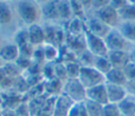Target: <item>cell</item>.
<instances>
[{
    "instance_id": "6da1fadb",
    "label": "cell",
    "mask_w": 135,
    "mask_h": 116,
    "mask_svg": "<svg viewBox=\"0 0 135 116\" xmlns=\"http://www.w3.org/2000/svg\"><path fill=\"white\" fill-rule=\"evenodd\" d=\"M15 3V13L25 27L41 22V5L35 0H17Z\"/></svg>"
},
{
    "instance_id": "7a4b0ae2",
    "label": "cell",
    "mask_w": 135,
    "mask_h": 116,
    "mask_svg": "<svg viewBox=\"0 0 135 116\" xmlns=\"http://www.w3.org/2000/svg\"><path fill=\"white\" fill-rule=\"evenodd\" d=\"M62 94L69 97L74 103L83 102L86 99V89L78 78H69L62 84Z\"/></svg>"
},
{
    "instance_id": "3957f363",
    "label": "cell",
    "mask_w": 135,
    "mask_h": 116,
    "mask_svg": "<svg viewBox=\"0 0 135 116\" xmlns=\"http://www.w3.org/2000/svg\"><path fill=\"white\" fill-rule=\"evenodd\" d=\"M78 79L86 90L98 84L105 83V76L93 66H81Z\"/></svg>"
},
{
    "instance_id": "277c9868",
    "label": "cell",
    "mask_w": 135,
    "mask_h": 116,
    "mask_svg": "<svg viewBox=\"0 0 135 116\" xmlns=\"http://www.w3.org/2000/svg\"><path fill=\"white\" fill-rule=\"evenodd\" d=\"M83 39H84V44L85 49L94 56H100V57H108L109 50L105 45L104 39L99 38L89 31L84 30L83 33Z\"/></svg>"
},
{
    "instance_id": "5b68a950",
    "label": "cell",
    "mask_w": 135,
    "mask_h": 116,
    "mask_svg": "<svg viewBox=\"0 0 135 116\" xmlns=\"http://www.w3.org/2000/svg\"><path fill=\"white\" fill-rule=\"evenodd\" d=\"M105 45L109 51H127L129 52L132 47V44H130L123 36L120 34V32L117 28H112L108 36L104 38Z\"/></svg>"
},
{
    "instance_id": "8992f818",
    "label": "cell",
    "mask_w": 135,
    "mask_h": 116,
    "mask_svg": "<svg viewBox=\"0 0 135 116\" xmlns=\"http://www.w3.org/2000/svg\"><path fill=\"white\" fill-rule=\"evenodd\" d=\"M93 14L111 28H117L121 22L120 18H119L118 11L115 9L114 7H112L110 4L99 8L97 11H94Z\"/></svg>"
},
{
    "instance_id": "52a82bcc",
    "label": "cell",
    "mask_w": 135,
    "mask_h": 116,
    "mask_svg": "<svg viewBox=\"0 0 135 116\" xmlns=\"http://www.w3.org/2000/svg\"><path fill=\"white\" fill-rule=\"evenodd\" d=\"M84 26L86 31H89L93 35L102 39H104L110 33V31L112 30L111 27L105 25L100 19H98L93 13L90 15L86 14V17L84 19Z\"/></svg>"
},
{
    "instance_id": "ba28073f",
    "label": "cell",
    "mask_w": 135,
    "mask_h": 116,
    "mask_svg": "<svg viewBox=\"0 0 135 116\" xmlns=\"http://www.w3.org/2000/svg\"><path fill=\"white\" fill-rule=\"evenodd\" d=\"M74 102L66 97L64 94H60L55 97L53 111L51 116H69V113L73 107Z\"/></svg>"
},
{
    "instance_id": "9c48e42d",
    "label": "cell",
    "mask_w": 135,
    "mask_h": 116,
    "mask_svg": "<svg viewBox=\"0 0 135 116\" xmlns=\"http://www.w3.org/2000/svg\"><path fill=\"white\" fill-rule=\"evenodd\" d=\"M20 56L19 46L14 42H5L0 46V58L5 63H15Z\"/></svg>"
},
{
    "instance_id": "30bf717a",
    "label": "cell",
    "mask_w": 135,
    "mask_h": 116,
    "mask_svg": "<svg viewBox=\"0 0 135 116\" xmlns=\"http://www.w3.org/2000/svg\"><path fill=\"white\" fill-rule=\"evenodd\" d=\"M27 30V37L28 42L34 47L41 46L45 43V32L44 26L40 23H35L26 27Z\"/></svg>"
},
{
    "instance_id": "8fae6325",
    "label": "cell",
    "mask_w": 135,
    "mask_h": 116,
    "mask_svg": "<svg viewBox=\"0 0 135 116\" xmlns=\"http://www.w3.org/2000/svg\"><path fill=\"white\" fill-rule=\"evenodd\" d=\"M41 21L49 22V24L60 22L58 14V0H52L41 5Z\"/></svg>"
},
{
    "instance_id": "7c38bea8",
    "label": "cell",
    "mask_w": 135,
    "mask_h": 116,
    "mask_svg": "<svg viewBox=\"0 0 135 116\" xmlns=\"http://www.w3.org/2000/svg\"><path fill=\"white\" fill-rule=\"evenodd\" d=\"M86 99L95 101L99 104H107L109 102L108 99V93H107V86L105 83L98 84L96 86L90 88L86 90Z\"/></svg>"
},
{
    "instance_id": "4fadbf2b",
    "label": "cell",
    "mask_w": 135,
    "mask_h": 116,
    "mask_svg": "<svg viewBox=\"0 0 135 116\" xmlns=\"http://www.w3.org/2000/svg\"><path fill=\"white\" fill-rule=\"evenodd\" d=\"M105 86H107L108 99H109V102H111V103L118 104L129 94L127 88L122 86V85H117V84H112V83L105 82Z\"/></svg>"
},
{
    "instance_id": "5bb4252c",
    "label": "cell",
    "mask_w": 135,
    "mask_h": 116,
    "mask_svg": "<svg viewBox=\"0 0 135 116\" xmlns=\"http://www.w3.org/2000/svg\"><path fill=\"white\" fill-rule=\"evenodd\" d=\"M108 59L112 67L116 69H123L131 61L130 54L127 51H109Z\"/></svg>"
},
{
    "instance_id": "9a60e30c",
    "label": "cell",
    "mask_w": 135,
    "mask_h": 116,
    "mask_svg": "<svg viewBox=\"0 0 135 116\" xmlns=\"http://www.w3.org/2000/svg\"><path fill=\"white\" fill-rule=\"evenodd\" d=\"M14 22V11L9 1L0 0V27H8Z\"/></svg>"
},
{
    "instance_id": "2e32d148",
    "label": "cell",
    "mask_w": 135,
    "mask_h": 116,
    "mask_svg": "<svg viewBox=\"0 0 135 116\" xmlns=\"http://www.w3.org/2000/svg\"><path fill=\"white\" fill-rule=\"evenodd\" d=\"M66 25V32L71 37H79L82 36L85 30L84 26V19H81L79 17H73L69 22L65 23Z\"/></svg>"
},
{
    "instance_id": "e0dca14e",
    "label": "cell",
    "mask_w": 135,
    "mask_h": 116,
    "mask_svg": "<svg viewBox=\"0 0 135 116\" xmlns=\"http://www.w3.org/2000/svg\"><path fill=\"white\" fill-rule=\"evenodd\" d=\"M105 82L126 86L127 83H128V78H127V76H126V74H124L122 69L112 67L110 70V72L105 75Z\"/></svg>"
},
{
    "instance_id": "ac0fdd59",
    "label": "cell",
    "mask_w": 135,
    "mask_h": 116,
    "mask_svg": "<svg viewBox=\"0 0 135 116\" xmlns=\"http://www.w3.org/2000/svg\"><path fill=\"white\" fill-rule=\"evenodd\" d=\"M117 30L130 44L135 45V21H121Z\"/></svg>"
},
{
    "instance_id": "d6986e66",
    "label": "cell",
    "mask_w": 135,
    "mask_h": 116,
    "mask_svg": "<svg viewBox=\"0 0 135 116\" xmlns=\"http://www.w3.org/2000/svg\"><path fill=\"white\" fill-rule=\"evenodd\" d=\"M118 109L122 116H134L135 115V98L133 94H128L118 104Z\"/></svg>"
},
{
    "instance_id": "ffe728a7",
    "label": "cell",
    "mask_w": 135,
    "mask_h": 116,
    "mask_svg": "<svg viewBox=\"0 0 135 116\" xmlns=\"http://www.w3.org/2000/svg\"><path fill=\"white\" fill-rule=\"evenodd\" d=\"M58 14L60 22H69L73 17V9L70 0H58Z\"/></svg>"
},
{
    "instance_id": "44dd1931",
    "label": "cell",
    "mask_w": 135,
    "mask_h": 116,
    "mask_svg": "<svg viewBox=\"0 0 135 116\" xmlns=\"http://www.w3.org/2000/svg\"><path fill=\"white\" fill-rule=\"evenodd\" d=\"M42 51H43V56H44L45 62L54 63V62H57L58 59L60 58L59 47L54 44L44 43L42 45Z\"/></svg>"
},
{
    "instance_id": "7402d4cb",
    "label": "cell",
    "mask_w": 135,
    "mask_h": 116,
    "mask_svg": "<svg viewBox=\"0 0 135 116\" xmlns=\"http://www.w3.org/2000/svg\"><path fill=\"white\" fill-rule=\"evenodd\" d=\"M92 66L95 67L98 72H100L104 76L112 69V65H111L108 57H100V56H95L94 57V61H93V65Z\"/></svg>"
},
{
    "instance_id": "603a6c76",
    "label": "cell",
    "mask_w": 135,
    "mask_h": 116,
    "mask_svg": "<svg viewBox=\"0 0 135 116\" xmlns=\"http://www.w3.org/2000/svg\"><path fill=\"white\" fill-rule=\"evenodd\" d=\"M118 14L120 21H135V5L129 2L118 11Z\"/></svg>"
},
{
    "instance_id": "cb8c5ba5",
    "label": "cell",
    "mask_w": 135,
    "mask_h": 116,
    "mask_svg": "<svg viewBox=\"0 0 135 116\" xmlns=\"http://www.w3.org/2000/svg\"><path fill=\"white\" fill-rule=\"evenodd\" d=\"M85 111L88 116H101V112H102V104H99L95 101L85 99L83 101Z\"/></svg>"
},
{
    "instance_id": "d4e9b609",
    "label": "cell",
    "mask_w": 135,
    "mask_h": 116,
    "mask_svg": "<svg viewBox=\"0 0 135 116\" xmlns=\"http://www.w3.org/2000/svg\"><path fill=\"white\" fill-rule=\"evenodd\" d=\"M54 75H55V78L58 79L61 82H64L65 80L69 79L64 62L57 61V62L54 63Z\"/></svg>"
},
{
    "instance_id": "484cf974",
    "label": "cell",
    "mask_w": 135,
    "mask_h": 116,
    "mask_svg": "<svg viewBox=\"0 0 135 116\" xmlns=\"http://www.w3.org/2000/svg\"><path fill=\"white\" fill-rule=\"evenodd\" d=\"M65 63V69L68 73L69 78H78L79 71L81 65L78 63V61H71V62H64Z\"/></svg>"
},
{
    "instance_id": "4316f807",
    "label": "cell",
    "mask_w": 135,
    "mask_h": 116,
    "mask_svg": "<svg viewBox=\"0 0 135 116\" xmlns=\"http://www.w3.org/2000/svg\"><path fill=\"white\" fill-rule=\"evenodd\" d=\"M120 111L118 109V105L115 103L108 102L102 107L101 116H120Z\"/></svg>"
},
{
    "instance_id": "83f0119b",
    "label": "cell",
    "mask_w": 135,
    "mask_h": 116,
    "mask_svg": "<svg viewBox=\"0 0 135 116\" xmlns=\"http://www.w3.org/2000/svg\"><path fill=\"white\" fill-rule=\"evenodd\" d=\"M69 116H88L83 102L74 103L69 113Z\"/></svg>"
},
{
    "instance_id": "f1b7e54d",
    "label": "cell",
    "mask_w": 135,
    "mask_h": 116,
    "mask_svg": "<svg viewBox=\"0 0 135 116\" xmlns=\"http://www.w3.org/2000/svg\"><path fill=\"white\" fill-rule=\"evenodd\" d=\"M123 72L128 78V81H133L135 80V63L130 61L123 69Z\"/></svg>"
},
{
    "instance_id": "f546056e",
    "label": "cell",
    "mask_w": 135,
    "mask_h": 116,
    "mask_svg": "<svg viewBox=\"0 0 135 116\" xmlns=\"http://www.w3.org/2000/svg\"><path fill=\"white\" fill-rule=\"evenodd\" d=\"M110 4V0H91V11H97Z\"/></svg>"
},
{
    "instance_id": "4dcf8cb0",
    "label": "cell",
    "mask_w": 135,
    "mask_h": 116,
    "mask_svg": "<svg viewBox=\"0 0 135 116\" xmlns=\"http://www.w3.org/2000/svg\"><path fill=\"white\" fill-rule=\"evenodd\" d=\"M128 3H129L128 0H110V5L112 7H114L115 9H117V11L121 9Z\"/></svg>"
},
{
    "instance_id": "1f68e13d",
    "label": "cell",
    "mask_w": 135,
    "mask_h": 116,
    "mask_svg": "<svg viewBox=\"0 0 135 116\" xmlns=\"http://www.w3.org/2000/svg\"><path fill=\"white\" fill-rule=\"evenodd\" d=\"M86 13L91 12V0H78Z\"/></svg>"
},
{
    "instance_id": "d6a6232c",
    "label": "cell",
    "mask_w": 135,
    "mask_h": 116,
    "mask_svg": "<svg viewBox=\"0 0 135 116\" xmlns=\"http://www.w3.org/2000/svg\"><path fill=\"white\" fill-rule=\"evenodd\" d=\"M129 54H130V60L135 63V45H132L131 50L129 51Z\"/></svg>"
},
{
    "instance_id": "836d02e7",
    "label": "cell",
    "mask_w": 135,
    "mask_h": 116,
    "mask_svg": "<svg viewBox=\"0 0 135 116\" xmlns=\"http://www.w3.org/2000/svg\"><path fill=\"white\" fill-rule=\"evenodd\" d=\"M38 4H40V5H42V4H45V3H47V2H50V1H52V0H35Z\"/></svg>"
},
{
    "instance_id": "e575fe53",
    "label": "cell",
    "mask_w": 135,
    "mask_h": 116,
    "mask_svg": "<svg viewBox=\"0 0 135 116\" xmlns=\"http://www.w3.org/2000/svg\"><path fill=\"white\" fill-rule=\"evenodd\" d=\"M3 66H4V62H3V61L1 60V58H0V70H1Z\"/></svg>"
},
{
    "instance_id": "d590c367",
    "label": "cell",
    "mask_w": 135,
    "mask_h": 116,
    "mask_svg": "<svg viewBox=\"0 0 135 116\" xmlns=\"http://www.w3.org/2000/svg\"><path fill=\"white\" fill-rule=\"evenodd\" d=\"M128 1H129L130 3H132V4H134V5H135V0H128Z\"/></svg>"
},
{
    "instance_id": "8d00e7d4",
    "label": "cell",
    "mask_w": 135,
    "mask_h": 116,
    "mask_svg": "<svg viewBox=\"0 0 135 116\" xmlns=\"http://www.w3.org/2000/svg\"><path fill=\"white\" fill-rule=\"evenodd\" d=\"M1 1H11V0H1Z\"/></svg>"
},
{
    "instance_id": "74e56055",
    "label": "cell",
    "mask_w": 135,
    "mask_h": 116,
    "mask_svg": "<svg viewBox=\"0 0 135 116\" xmlns=\"http://www.w3.org/2000/svg\"><path fill=\"white\" fill-rule=\"evenodd\" d=\"M11 1H17V0H11Z\"/></svg>"
},
{
    "instance_id": "f35d334b",
    "label": "cell",
    "mask_w": 135,
    "mask_h": 116,
    "mask_svg": "<svg viewBox=\"0 0 135 116\" xmlns=\"http://www.w3.org/2000/svg\"><path fill=\"white\" fill-rule=\"evenodd\" d=\"M133 95H134V98H135V94H133Z\"/></svg>"
},
{
    "instance_id": "ab89813d",
    "label": "cell",
    "mask_w": 135,
    "mask_h": 116,
    "mask_svg": "<svg viewBox=\"0 0 135 116\" xmlns=\"http://www.w3.org/2000/svg\"><path fill=\"white\" fill-rule=\"evenodd\" d=\"M120 116H122V115H120Z\"/></svg>"
},
{
    "instance_id": "60d3db41",
    "label": "cell",
    "mask_w": 135,
    "mask_h": 116,
    "mask_svg": "<svg viewBox=\"0 0 135 116\" xmlns=\"http://www.w3.org/2000/svg\"><path fill=\"white\" fill-rule=\"evenodd\" d=\"M0 46H1V44H0Z\"/></svg>"
},
{
    "instance_id": "b9f144b4",
    "label": "cell",
    "mask_w": 135,
    "mask_h": 116,
    "mask_svg": "<svg viewBox=\"0 0 135 116\" xmlns=\"http://www.w3.org/2000/svg\"><path fill=\"white\" fill-rule=\"evenodd\" d=\"M134 116H135V115H134Z\"/></svg>"
}]
</instances>
